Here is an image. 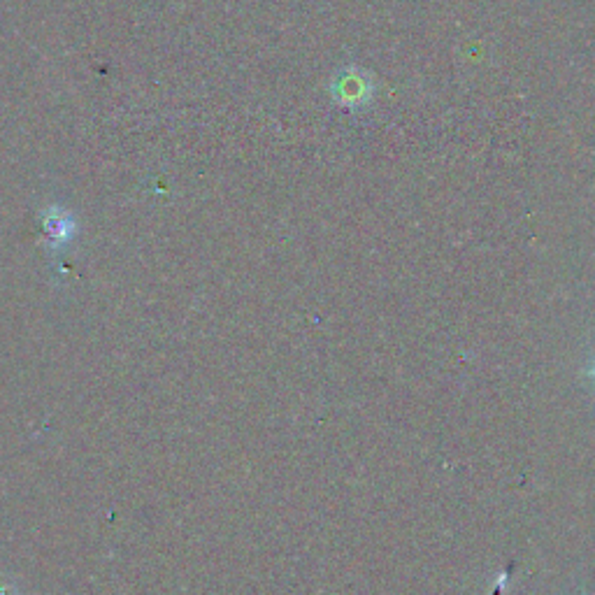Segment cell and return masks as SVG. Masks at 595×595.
Segmentation results:
<instances>
[{
  "mask_svg": "<svg viewBox=\"0 0 595 595\" xmlns=\"http://www.w3.org/2000/svg\"><path fill=\"white\" fill-rule=\"evenodd\" d=\"M370 96V86L368 80L361 75H349L342 77L340 82V98L349 105H361L363 100H368Z\"/></svg>",
  "mask_w": 595,
  "mask_h": 595,
  "instance_id": "obj_1",
  "label": "cell"
}]
</instances>
